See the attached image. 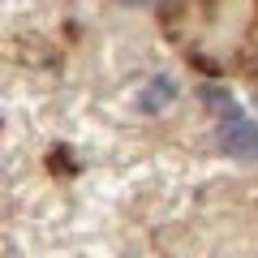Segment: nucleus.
Segmentation results:
<instances>
[{
	"mask_svg": "<svg viewBox=\"0 0 258 258\" xmlns=\"http://www.w3.org/2000/svg\"><path fill=\"white\" fill-rule=\"evenodd\" d=\"M168 95H172V82H168V78H159L155 86H147V95H142V99H147V108H164Z\"/></svg>",
	"mask_w": 258,
	"mask_h": 258,
	"instance_id": "obj_2",
	"label": "nucleus"
},
{
	"mask_svg": "<svg viewBox=\"0 0 258 258\" xmlns=\"http://www.w3.org/2000/svg\"><path fill=\"white\" fill-rule=\"evenodd\" d=\"M220 147L228 151V155H237V159H254L258 155V125L254 120H245L237 112V116H228L220 125Z\"/></svg>",
	"mask_w": 258,
	"mask_h": 258,
	"instance_id": "obj_1",
	"label": "nucleus"
}]
</instances>
